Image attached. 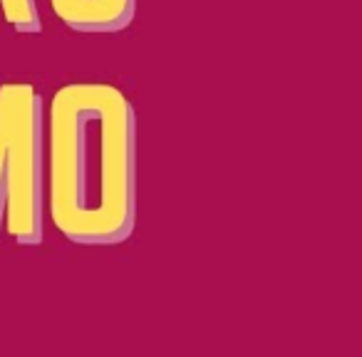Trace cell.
I'll return each mask as SVG.
<instances>
[{"label": "cell", "instance_id": "6da1fadb", "mask_svg": "<svg viewBox=\"0 0 362 357\" xmlns=\"http://www.w3.org/2000/svg\"><path fill=\"white\" fill-rule=\"evenodd\" d=\"M45 209L77 246H119L136 226V112L107 82H70L45 115Z\"/></svg>", "mask_w": 362, "mask_h": 357}, {"label": "cell", "instance_id": "7a4b0ae2", "mask_svg": "<svg viewBox=\"0 0 362 357\" xmlns=\"http://www.w3.org/2000/svg\"><path fill=\"white\" fill-rule=\"evenodd\" d=\"M0 166L6 179L3 228L18 246L45 238V100L30 82L0 85Z\"/></svg>", "mask_w": 362, "mask_h": 357}, {"label": "cell", "instance_id": "3957f363", "mask_svg": "<svg viewBox=\"0 0 362 357\" xmlns=\"http://www.w3.org/2000/svg\"><path fill=\"white\" fill-rule=\"evenodd\" d=\"M55 18L82 35H112L134 23L136 0H50Z\"/></svg>", "mask_w": 362, "mask_h": 357}, {"label": "cell", "instance_id": "277c9868", "mask_svg": "<svg viewBox=\"0 0 362 357\" xmlns=\"http://www.w3.org/2000/svg\"><path fill=\"white\" fill-rule=\"evenodd\" d=\"M0 8H3L8 25L21 35H35L42 30L37 0H0Z\"/></svg>", "mask_w": 362, "mask_h": 357}, {"label": "cell", "instance_id": "5b68a950", "mask_svg": "<svg viewBox=\"0 0 362 357\" xmlns=\"http://www.w3.org/2000/svg\"><path fill=\"white\" fill-rule=\"evenodd\" d=\"M3 221H6V189L0 187V233H3Z\"/></svg>", "mask_w": 362, "mask_h": 357}]
</instances>
